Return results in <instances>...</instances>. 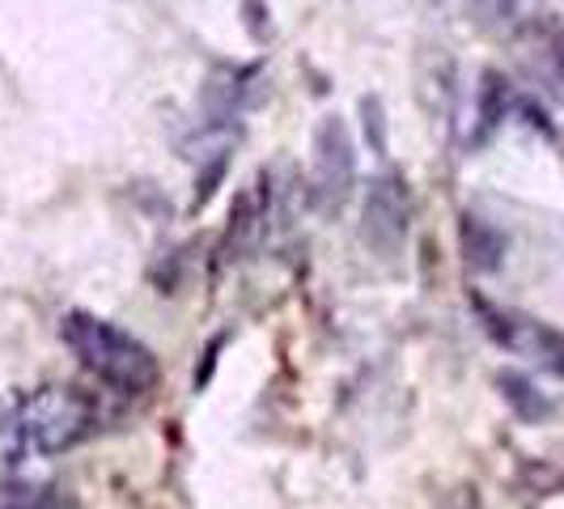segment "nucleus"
<instances>
[{"instance_id":"obj_2","label":"nucleus","mask_w":564,"mask_h":509,"mask_svg":"<svg viewBox=\"0 0 564 509\" xmlns=\"http://www.w3.org/2000/svg\"><path fill=\"white\" fill-rule=\"evenodd\" d=\"M59 339L73 348V357L89 373H98L102 382H111L128 396H144L158 387V357L144 348L137 336H128L123 327H115L98 314L73 311L59 318Z\"/></svg>"},{"instance_id":"obj_1","label":"nucleus","mask_w":564,"mask_h":509,"mask_svg":"<svg viewBox=\"0 0 564 509\" xmlns=\"http://www.w3.org/2000/svg\"><path fill=\"white\" fill-rule=\"evenodd\" d=\"M89 429H94V403L73 387H39L18 396L0 424L9 451L34 458L73 451Z\"/></svg>"},{"instance_id":"obj_7","label":"nucleus","mask_w":564,"mask_h":509,"mask_svg":"<svg viewBox=\"0 0 564 509\" xmlns=\"http://www.w3.org/2000/svg\"><path fill=\"white\" fill-rule=\"evenodd\" d=\"M497 382H501V396L513 403V412H518L522 421H543V416H552V399L543 396V391H535L531 378H522V373H501Z\"/></svg>"},{"instance_id":"obj_8","label":"nucleus","mask_w":564,"mask_h":509,"mask_svg":"<svg viewBox=\"0 0 564 509\" xmlns=\"http://www.w3.org/2000/svg\"><path fill=\"white\" fill-rule=\"evenodd\" d=\"M509 102H513V89L501 73H484V85H480V137H488L501 119H506Z\"/></svg>"},{"instance_id":"obj_10","label":"nucleus","mask_w":564,"mask_h":509,"mask_svg":"<svg viewBox=\"0 0 564 509\" xmlns=\"http://www.w3.org/2000/svg\"><path fill=\"white\" fill-rule=\"evenodd\" d=\"M247 26H251V34L259 43L268 39V9H263L259 0H247Z\"/></svg>"},{"instance_id":"obj_9","label":"nucleus","mask_w":564,"mask_h":509,"mask_svg":"<svg viewBox=\"0 0 564 509\" xmlns=\"http://www.w3.org/2000/svg\"><path fill=\"white\" fill-rule=\"evenodd\" d=\"M361 119H366V141L373 144V153H387V115H382V98L378 94L361 98Z\"/></svg>"},{"instance_id":"obj_4","label":"nucleus","mask_w":564,"mask_h":509,"mask_svg":"<svg viewBox=\"0 0 564 509\" xmlns=\"http://www.w3.org/2000/svg\"><path fill=\"white\" fill-rule=\"evenodd\" d=\"M408 217H412V204H408L403 174L373 178L366 192V204H361V238L369 247L382 254H395L399 242L408 238Z\"/></svg>"},{"instance_id":"obj_11","label":"nucleus","mask_w":564,"mask_h":509,"mask_svg":"<svg viewBox=\"0 0 564 509\" xmlns=\"http://www.w3.org/2000/svg\"><path fill=\"white\" fill-rule=\"evenodd\" d=\"M561 77H564V52H561Z\"/></svg>"},{"instance_id":"obj_3","label":"nucleus","mask_w":564,"mask_h":509,"mask_svg":"<svg viewBox=\"0 0 564 509\" xmlns=\"http://www.w3.org/2000/svg\"><path fill=\"white\" fill-rule=\"evenodd\" d=\"M357 183V144L339 115H323L314 128V199L318 208H339Z\"/></svg>"},{"instance_id":"obj_5","label":"nucleus","mask_w":564,"mask_h":509,"mask_svg":"<svg viewBox=\"0 0 564 509\" xmlns=\"http://www.w3.org/2000/svg\"><path fill=\"white\" fill-rule=\"evenodd\" d=\"M471 13L480 18V26L497 34H531L547 26V9L543 0H467Z\"/></svg>"},{"instance_id":"obj_6","label":"nucleus","mask_w":564,"mask_h":509,"mask_svg":"<svg viewBox=\"0 0 564 509\" xmlns=\"http://www.w3.org/2000/svg\"><path fill=\"white\" fill-rule=\"evenodd\" d=\"M458 242H463V259L471 272H497L506 259V234L497 226H488L484 217L467 213L458 226Z\"/></svg>"}]
</instances>
